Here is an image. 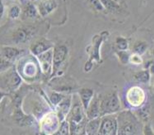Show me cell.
<instances>
[{"label":"cell","mask_w":154,"mask_h":135,"mask_svg":"<svg viewBox=\"0 0 154 135\" xmlns=\"http://www.w3.org/2000/svg\"><path fill=\"white\" fill-rule=\"evenodd\" d=\"M117 135H143L144 124L130 110L116 114Z\"/></svg>","instance_id":"6da1fadb"},{"label":"cell","mask_w":154,"mask_h":135,"mask_svg":"<svg viewBox=\"0 0 154 135\" xmlns=\"http://www.w3.org/2000/svg\"><path fill=\"white\" fill-rule=\"evenodd\" d=\"M100 101V117L113 115L121 110L120 100L116 91L104 95L103 97H98Z\"/></svg>","instance_id":"7a4b0ae2"},{"label":"cell","mask_w":154,"mask_h":135,"mask_svg":"<svg viewBox=\"0 0 154 135\" xmlns=\"http://www.w3.org/2000/svg\"><path fill=\"white\" fill-rule=\"evenodd\" d=\"M83 110V107L78 103L72 108L69 118L70 135H78L85 129L87 122Z\"/></svg>","instance_id":"3957f363"},{"label":"cell","mask_w":154,"mask_h":135,"mask_svg":"<svg viewBox=\"0 0 154 135\" xmlns=\"http://www.w3.org/2000/svg\"><path fill=\"white\" fill-rule=\"evenodd\" d=\"M97 135H117L116 114L101 117L100 128Z\"/></svg>","instance_id":"277c9868"},{"label":"cell","mask_w":154,"mask_h":135,"mask_svg":"<svg viewBox=\"0 0 154 135\" xmlns=\"http://www.w3.org/2000/svg\"><path fill=\"white\" fill-rule=\"evenodd\" d=\"M127 98L130 105L133 107H139L145 100V93L140 88L134 87L129 90Z\"/></svg>","instance_id":"5b68a950"},{"label":"cell","mask_w":154,"mask_h":135,"mask_svg":"<svg viewBox=\"0 0 154 135\" xmlns=\"http://www.w3.org/2000/svg\"><path fill=\"white\" fill-rule=\"evenodd\" d=\"M86 117L89 120L100 117V101L98 97L94 95L86 110Z\"/></svg>","instance_id":"8992f818"},{"label":"cell","mask_w":154,"mask_h":135,"mask_svg":"<svg viewBox=\"0 0 154 135\" xmlns=\"http://www.w3.org/2000/svg\"><path fill=\"white\" fill-rule=\"evenodd\" d=\"M67 56V49L66 47L61 45L55 48L54 57H53L54 68L55 72L64 62Z\"/></svg>","instance_id":"52a82bcc"},{"label":"cell","mask_w":154,"mask_h":135,"mask_svg":"<svg viewBox=\"0 0 154 135\" xmlns=\"http://www.w3.org/2000/svg\"><path fill=\"white\" fill-rule=\"evenodd\" d=\"M79 95L80 98V101L83 110L86 111L90 102L94 96V92L91 89L83 88L79 91Z\"/></svg>","instance_id":"ba28073f"},{"label":"cell","mask_w":154,"mask_h":135,"mask_svg":"<svg viewBox=\"0 0 154 135\" xmlns=\"http://www.w3.org/2000/svg\"><path fill=\"white\" fill-rule=\"evenodd\" d=\"M101 121V117L89 120L85 127L86 135H97Z\"/></svg>","instance_id":"9c48e42d"},{"label":"cell","mask_w":154,"mask_h":135,"mask_svg":"<svg viewBox=\"0 0 154 135\" xmlns=\"http://www.w3.org/2000/svg\"><path fill=\"white\" fill-rule=\"evenodd\" d=\"M57 7V3L55 1H42L39 5V12L40 14L45 16L51 12Z\"/></svg>","instance_id":"30bf717a"},{"label":"cell","mask_w":154,"mask_h":135,"mask_svg":"<svg viewBox=\"0 0 154 135\" xmlns=\"http://www.w3.org/2000/svg\"><path fill=\"white\" fill-rule=\"evenodd\" d=\"M29 33L25 29H19L14 35L13 39L16 43L25 42L28 39Z\"/></svg>","instance_id":"8fae6325"},{"label":"cell","mask_w":154,"mask_h":135,"mask_svg":"<svg viewBox=\"0 0 154 135\" xmlns=\"http://www.w3.org/2000/svg\"><path fill=\"white\" fill-rule=\"evenodd\" d=\"M51 45L48 42L46 41H40L37 44H35V45L32 48V52L35 54H39L45 52L46 50L48 49V48L51 47Z\"/></svg>","instance_id":"7c38bea8"},{"label":"cell","mask_w":154,"mask_h":135,"mask_svg":"<svg viewBox=\"0 0 154 135\" xmlns=\"http://www.w3.org/2000/svg\"><path fill=\"white\" fill-rule=\"evenodd\" d=\"M52 60V54L51 53H45L44 54L42 55L40 57V62L43 65V68L45 71H46L49 68Z\"/></svg>","instance_id":"4fadbf2b"},{"label":"cell","mask_w":154,"mask_h":135,"mask_svg":"<svg viewBox=\"0 0 154 135\" xmlns=\"http://www.w3.org/2000/svg\"><path fill=\"white\" fill-rule=\"evenodd\" d=\"M135 78L139 82L146 83L149 80V73L148 71H143L137 72L135 76Z\"/></svg>","instance_id":"5bb4252c"},{"label":"cell","mask_w":154,"mask_h":135,"mask_svg":"<svg viewBox=\"0 0 154 135\" xmlns=\"http://www.w3.org/2000/svg\"><path fill=\"white\" fill-rule=\"evenodd\" d=\"M25 13L26 16L29 18H34L37 16V11L32 4H28L26 7Z\"/></svg>","instance_id":"9a60e30c"},{"label":"cell","mask_w":154,"mask_h":135,"mask_svg":"<svg viewBox=\"0 0 154 135\" xmlns=\"http://www.w3.org/2000/svg\"><path fill=\"white\" fill-rule=\"evenodd\" d=\"M134 50L136 53V54H142L146 50V45L143 42H139L135 45Z\"/></svg>","instance_id":"2e32d148"},{"label":"cell","mask_w":154,"mask_h":135,"mask_svg":"<svg viewBox=\"0 0 154 135\" xmlns=\"http://www.w3.org/2000/svg\"><path fill=\"white\" fill-rule=\"evenodd\" d=\"M103 4V5L108 9L111 10H114L118 8V4L115 1H103L101 2Z\"/></svg>","instance_id":"e0dca14e"},{"label":"cell","mask_w":154,"mask_h":135,"mask_svg":"<svg viewBox=\"0 0 154 135\" xmlns=\"http://www.w3.org/2000/svg\"><path fill=\"white\" fill-rule=\"evenodd\" d=\"M116 44L118 45V47L122 50H125L127 49L128 44L127 41L124 38H118L116 40Z\"/></svg>","instance_id":"ac0fdd59"},{"label":"cell","mask_w":154,"mask_h":135,"mask_svg":"<svg viewBox=\"0 0 154 135\" xmlns=\"http://www.w3.org/2000/svg\"><path fill=\"white\" fill-rule=\"evenodd\" d=\"M18 53H19V51L17 50L10 48V49H7L5 51L4 54L7 58L9 59H11L14 57H16V56H17Z\"/></svg>","instance_id":"d6986e66"},{"label":"cell","mask_w":154,"mask_h":135,"mask_svg":"<svg viewBox=\"0 0 154 135\" xmlns=\"http://www.w3.org/2000/svg\"><path fill=\"white\" fill-rule=\"evenodd\" d=\"M119 58L121 59V61L123 63V64H126L128 60H129V56L128 54L124 51H121L119 53Z\"/></svg>","instance_id":"ffe728a7"},{"label":"cell","mask_w":154,"mask_h":135,"mask_svg":"<svg viewBox=\"0 0 154 135\" xmlns=\"http://www.w3.org/2000/svg\"><path fill=\"white\" fill-rule=\"evenodd\" d=\"M143 135H154L153 130L150 125L147 124L144 126Z\"/></svg>","instance_id":"44dd1931"},{"label":"cell","mask_w":154,"mask_h":135,"mask_svg":"<svg viewBox=\"0 0 154 135\" xmlns=\"http://www.w3.org/2000/svg\"><path fill=\"white\" fill-rule=\"evenodd\" d=\"M19 12H20L19 8L18 7H17V6H14L13 8H11V9L10 15H11V16L12 18H15L18 16Z\"/></svg>","instance_id":"7402d4cb"},{"label":"cell","mask_w":154,"mask_h":135,"mask_svg":"<svg viewBox=\"0 0 154 135\" xmlns=\"http://www.w3.org/2000/svg\"><path fill=\"white\" fill-rule=\"evenodd\" d=\"M131 62L134 63V64H141L142 61L140 59V58L139 57V56L137 54H135L134 55H133L131 58Z\"/></svg>","instance_id":"603a6c76"},{"label":"cell","mask_w":154,"mask_h":135,"mask_svg":"<svg viewBox=\"0 0 154 135\" xmlns=\"http://www.w3.org/2000/svg\"><path fill=\"white\" fill-rule=\"evenodd\" d=\"M62 96L58 94H54L52 95V102H54V103H58V102H60V101H61L62 100Z\"/></svg>","instance_id":"cb8c5ba5"},{"label":"cell","mask_w":154,"mask_h":135,"mask_svg":"<svg viewBox=\"0 0 154 135\" xmlns=\"http://www.w3.org/2000/svg\"></svg>","instance_id":"d4e9b609"}]
</instances>
